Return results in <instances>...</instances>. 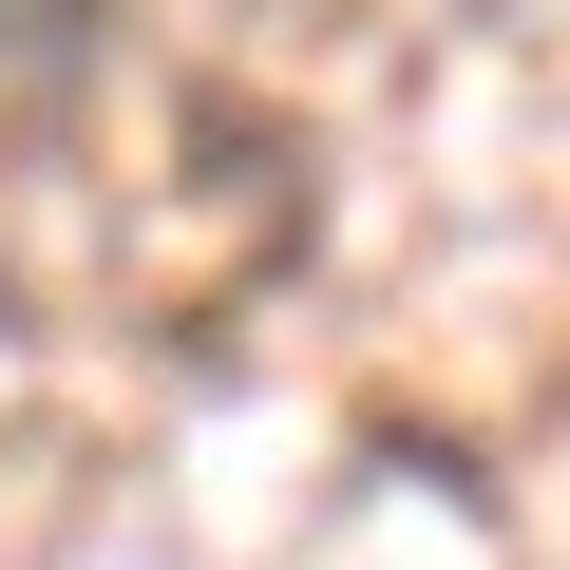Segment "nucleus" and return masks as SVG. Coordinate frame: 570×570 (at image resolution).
I'll use <instances>...</instances> for the list:
<instances>
[{
	"label": "nucleus",
	"instance_id": "obj_1",
	"mask_svg": "<svg viewBox=\"0 0 570 570\" xmlns=\"http://www.w3.org/2000/svg\"><path fill=\"white\" fill-rule=\"evenodd\" d=\"M96 39V0H0V77H39V58H77Z\"/></svg>",
	"mask_w": 570,
	"mask_h": 570
}]
</instances>
